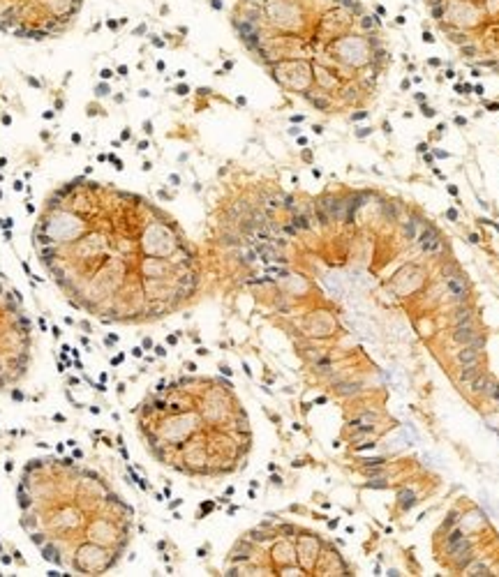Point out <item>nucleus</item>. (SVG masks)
<instances>
[{
	"mask_svg": "<svg viewBox=\"0 0 499 577\" xmlns=\"http://www.w3.org/2000/svg\"><path fill=\"white\" fill-rule=\"evenodd\" d=\"M19 522L42 559L72 575H104L123 561L134 508L97 469L72 457L31 459L16 485Z\"/></svg>",
	"mask_w": 499,
	"mask_h": 577,
	"instance_id": "3",
	"label": "nucleus"
},
{
	"mask_svg": "<svg viewBox=\"0 0 499 577\" xmlns=\"http://www.w3.org/2000/svg\"><path fill=\"white\" fill-rule=\"evenodd\" d=\"M373 575H384V573H381V566H375V571H373Z\"/></svg>",
	"mask_w": 499,
	"mask_h": 577,
	"instance_id": "27",
	"label": "nucleus"
},
{
	"mask_svg": "<svg viewBox=\"0 0 499 577\" xmlns=\"http://www.w3.org/2000/svg\"><path fill=\"white\" fill-rule=\"evenodd\" d=\"M446 44L474 70L499 76V0H425Z\"/></svg>",
	"mask_w": 499,
	"mask_h": 577,
	"instance_id": "6",
	"label": "nucleus"
},
{
	"mask_svg": "<svg viewBox=\"0 0 499 577\" xmlns=\"http://www.w3.org/2000/svg\"><path fill=\"white\" fill-rule=\"evenodd\" d=\"M136 429L151 457L192 478L246 469L252 451L248 412L224 379L160 381L136 412Z\"/></svg>",
	"mask_w": 499,
	"mask_h": 577,
	"instance_id": "4",
	"label": "nucleus"
},
{
	"mask_svg": "<svg viewBox=\"0 0 499 577\" xmlns=\"http://www.w3.org/2000/svg\"><path fill=\"white\" fill-rule=\"evenodd\" d=\"M460 520H463V517H460V511H458V508H451V511H448V515L444 517L442 526H439V536L451 531L453 526H458V522H460Z\"/></svg>",
	"mask_w": 499,
	"mask_h": 577,
	"instance_id": "19",
	"label": "nucleus"
},
{
	"mask_svg": "<svg viewBox=\"0 0 499 577\" xmlns=\"http://www.w3.org/2000/svg\"><path fill=\"white\" fill-rule=\"evenodd\" d=\"M463 575H469V577H488V575H495V573H493L490 566L483 563V561L476 556V559H474V561L469 563L467 568H465V573H463Z\"/></svg>",
	"mask_w": 499,
	"mask_h": 577,
	"instance_id": "17",
	"label": "nucleus"
},
{
	"mask_svg": "<svg viewBox=\"0 0 499 577\" xmlns=\"http://www.w3.org/2000/svg\"><path fill=\"white\" fill-rule=\"evenodd\" d=\"M493 384H495V379L488 374V372H481L472 384H469V390H472V395L478 397V399H488L490 397V390H493Z\"/></svg>",
	"mask_w": 499,
	"mask_h": 577,
	"instance_id": "11",
	"label": "nucleus"
},
{
	"mask_svg": "<svg viewBox=\"0 0 499 577\" xmlns=\"http://www.w3.org/2000/svg\"><path fill=\"white\" fill-rule=\"evenodd\" d=\"M444 282V289L446 293L451 296L455 302H467L469 300V282H467V275L463 270L455 272V275H448V277H442Z\"/></svg>",
	"mask_w": 499,
	"mask_h": 577,
	"instance_id": "9",
	"label": "nucleus"
},
{
	"mask_svg": "<svg viewBox=\"0 0 499 577\" xmlns=\"http://www.w3.org/2000/svg\"><path fill=\"white\" fill-rule=\"evenodd\" d=\"M448 319H451V326L469 324V321H474V307L469 302H455V307L448 312Z\"/></svg>",
	"mask_w": 499,
	"mask_h": 577,
	"instance_id": "14",
	"label": "nucleus"
},
{
	"mask_svg": "<svg viewBox=\"0 0 499 577\" xmlns=\"http://www.w3.org/2000/svg\"><path fill=\"white\" fill-rule=\"evenodd\" d=\"M478 332H481V330H478V326L474 324V321H469V324H458V326L451 328V342L455 347H465L478 335Z\"/></svg>",
	"mask_w": 499,
	"mask_h": 577,
	"instance_id": "10",
	"label": "nucleus"
},
{
	"mask_svg": "<svg viewBox=\"0 0 499 577\" xmlns=\"http://www.w3.org/2000/svg\"><path fill=\"white\" fill-rule=\"evenodd\" d=\"M84 5L86 0H0V33L26 42L63 37Z\"/></svg>",
	"mask_w": 499,
	"mask_h": 577,
	"instance_id": "7",
	"label": "nucleus"
},
{
	"mask_svg": "<svg viewBox=\"0 0 499 577\" xmlns=\"http://www.w3.org/2000/svg\"><path fill=\"white\" fill-rule=\"evenodd\" d=\"M224 575H351L340 552L315 531L263 520L233 543Z\"/></svg>",
	"mask_w": 499,
	"mask_h": 577,
	"instance_id": "5",
	"label": "nucleus"
},
{
	"mask_svg": "<svg viewBox=\"0 0 499 577\" xmlns=\"http://www.w3.org/2000/svg\"><path fill=\"white\" fill-rule=\"evenodd\" d=\"M469 545H474V541H472V538H469V536L465 533L463 538H460V541H455V543H446V545L442 547V552H444V554L448 556V559H451L453 554H458V552L467 550Z\"/></svg>",
	"mask_w": 499,
	"mask_h": 577,
	"instance_id": "18",
	"label": "nucleus"
},
{
	"mask_svg": "<svg viewBox=\"0 0 499 577\" xmlns=\"http://www.w3.org/2000/svg\"><path fill=\"white\" fill-rule=\"evenodd\" d=\"M338 522H340L338 517H336V520H331V522H328V529H336V526H338Z\"/></svg>",
	"mask_w": 499,
	"mask_h": 577,
	"instance_id": "26",
	"label": "nucleus"
},
{
	"mask_svg": "<svg viewBox=\"0 0 499 577\" xmlns=\"http://www.w3.org/2000/svg\"><path fill=\"white\" fill-rule=\"evenodd\" d=\"M366 476H368V481L370 478H384L386 476V466H370V469H361Z\"/></svg>",
	"mask_w": 499,
	"mask_h": 577,
	"instance_id": "21",
	"label": "nucleus"
},
{
	"mask_svg": "<svg viewBox=\"0 0 499 577\" xmlns=\"http://www.w3.org/2000/svg\"><path fill=\"white\" fill-rule=\"evenodd\" d=\"M33 365V326L21 302L0 285V393L19 386Z\"/></svg>",
	"mask_w": 499,
	"mask_h": 577,
	"instance_id": "8",
	"label": "nucleus"
},
{
	"mask_svg": "<svg viewBox=\"0 0 499 577\" xmlns=\"http://www.w3.org/2000/svg\"><path fill=\"white\" fill-rule=\"evenodd\" d=\"M478 360H483V351L476 349L472 344H465V347H458V351L453 354V363L455 367L460 365H469V363H478Z\"/></svg>",
	"mask_w": 499,
	"mask_h": 577,
	"instance_id": "12",
	"label": "nucleus"
},
{
	"mask_svg": "<svg viewBox=\"0 0 499 577\" xmlns=\"http://www.w3.org/2000/svg\"><path fill=\"white\" fill-rule=\"evenodd\" d=\"M366 487H373V490H386L388 483L384 478H370V483H366Z\"/></svg>",
	"mask_w": 499,
	"mask_h": 577,
	"instance_id": "22",
	"label": "nucleus"
},
{
	"mask_svg": "<svg viewBox=\"0 0 499 577\" xmlns=\"http://www.w3.org/2000/svg\"><path fill=\"white\" fill-rule=\"evenodd\" d=\"M416 504H418V496H416L414 490H409V487H403V490L398 492V511L400 513H409Z\"/></svg>",
	"mask_w": 499,
	"mask_h": 577,
	"instance_id": "16",
	"label": "nucleus"
},
{
	"mask_svg": "<svg viewBox=\"0 0 499 577\" xmlns=\"http://www.w3.org/2000/svg\"><path fill=\"white\" fill-rule=\"evenodd\" d=\"M370 466H386V457H361V469Z\"/></svg>",
	"mask_w": 499,
	"mask_h": 577,
	"instance_id": "20",
	"label": "nucleus"
},
{
	"mask_svg": "<svg viewBox=\"0 0 499 577\" xmlns=\"http://www.w3.org/2000/svg\"><path fill=\"white\" fill-rule=\"evenodd\" d=\"M488 399H493V402H499V381H495V384H493L490 397H488Z\"/></svg>",
	"mask_w": 499,
	"mask_h": 577,
	"instance_id": "24",
	"label": "nucleus"
},
{
	"mask_svg": "<svg viewBox=\"0 0 499 577\" xmlns=\"http://www.w3.org/2000/svg\"><path fill=\"white\" fill-rule=\"evenodd\" d=\"M375 448H377V441H366V444H358L354 451L356 453H363V451H375Z\"/></svg>",
	"mask_w": 499,
	"mask_h": 577,
	"instance_id": "23",
	"label": "nucleus"
},
{
	"mask_svg": "<svg viewBox=\"0 0 499 577\" xmlns=\"http://www.w3.org/2000/svg\"><path fill=\"white\" fill-rule=\"evenodd\" d=\"M229 21L252 61L319 113L366 111L390 63L363 0H233Z\"/></svg>",
	"mask_w": 499,
	"mask_h": 577,
	"instance_id": "2",
	"label": "nucleus"
},
{
	"mask_svg": "<svg viewBox=\"0 0 499 577\" xmlns=\"http://www.w3.org/2000/svg\"><path fill=\"white\" fill-rule=\"evenodd\" d=\"M483 372V360H478V363H469V365H460L458 372H455V381L460 386H469L472 381Z\"/></svg>",
	"mask_w": 499,
	"mask_h": 577,
	"instance_id": "13",
	"label": "nucleus"
},
{
	"mask_svg": "<svg viewBox=\"0 0 499 577\" xmlns=\"http://www.w3.org/2000/svg\"><path fill=\"white\" fill-rule=\"evenodd\" d=\"M384 575H388V577H400V575H403V573H400L398 568H388V571H386Z\"/></svg>",
	"mask_w": 499,
	"mask_h": 577,
	"instance_id": "25",
	"label": "nucleus"
},
{
	"mask_svg": "<svg viewBox=\"0 0 499 577\" xmlns=\"http://www.w3.org/2000/svg\"><path fill=\"white\" fill-rule=\"evenodd\" d=\"M476 556H478V554H476V550H474V545H469L467 550H463V552H458V554L451 556V568H453L455 573L463 575L465 568L476 559Z\"/></svg>",
	"mask_w": 499,
	"mask_h": 577,
	"instance_id": "15",
	"label": "nucleus"
},
{
	"mask_svg": "<svg viewBox=\"0 0 499 577\" xmlns=\"http://www.w3.org/2000/svg\"><path fill=\"white\" fill-rule=\"evenodd\" d=\"M44 272L76 310L104 324H151L199 289L181 224L114 183L74 178L49 194L33 229Z\"/></svg>",
	"mask_w": 499,
	"mask_h": 577,
	"instance_id": "1",
	"label": "nucleus"
}]
</instances>
